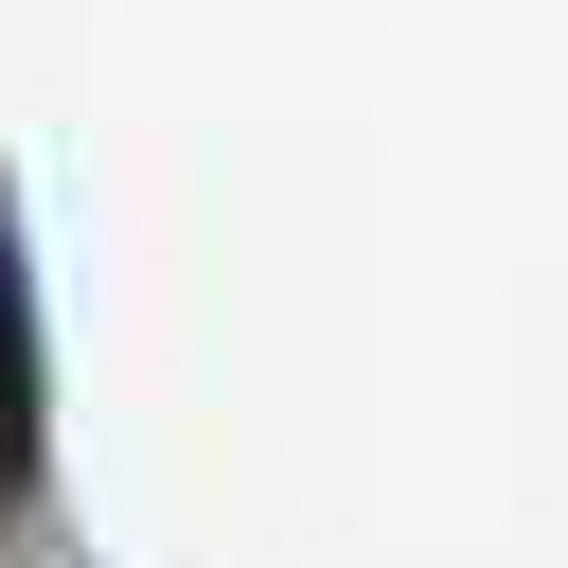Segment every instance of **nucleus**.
I'll list each match as a JSON object with an SVG mask.
<instances>
[{
  "label": "nucleus",
  "instance_id": "f257e3e1",
  "mask_svg": "<svg viewBox=\"0 0 568 568\" xmlns=\"http://www.w3.org/2000/svg\"><path fill=\"white\" fill-rule=\"evenodd\" d=\"M36 479V284H18V231H0V497Z\"/></svg>",
  "mask_w": 568,
  "mask_h": 568
}]
</instances>
